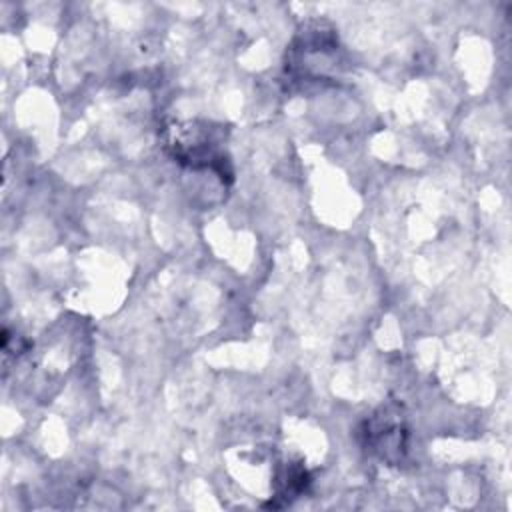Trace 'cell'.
Here are the masks:
<instances>
[{
    "label": "cell",
    "instance_id": "6da1fadb",
    "mask_svg": "<svg viewBox=\"0 0 512 512\" xmlns=\"http://www.w3.org/2000/svg\"><path fill=\"white\" fill-rule=\"evenodd\" d=\"M226 130L208 120H174L162 130V148L178 164L192 170H210L222 182L232 180V164L224 152Z\"/></svg>",
    "mask_w": 512,
    "mask_h": 512
},
{
    "label": "cell",
    "instance_id": "7a4b0ae2",
    "mask_svg": "<svg viewBox=\"0 0 512 512\" xmlns=\"http://www.w3.org/2000/svg\"><path fill=\"white\" fill-rule=\"evenodd\" d=\"M364 446L382 462L400 464L408 448V428L398 404L380 406L362 428Z\"/></svg>",
    "mask_w": 512,
    "mask_h": 512
},
{
    "label": "cell",
    "instance_id": "3957f363",
    "mask_svg": "<svg viewBox=\"0 0 512 512\" xmlns=\"http://www.w3.org/2000/svg\"><path fill=\"white\" fill-rule=\"evenodd\" d=\"M310 482V476L302 462L288 460L276 472V498H284V502H292L298 498Z\"/></svg>",
    "mask_w": 512,
    "mask_h": 512
}]
</instances>
